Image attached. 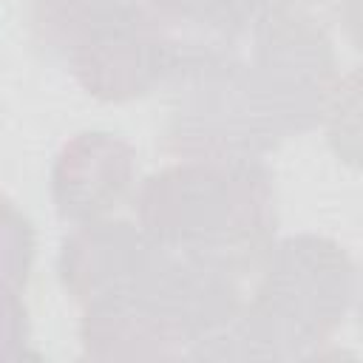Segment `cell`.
<instances>
[{
    "instance_id": "12",
    "label": "cell",
    "mask_w": 363,
    "mask_h": 363,
    "mask_svg": "<svg viewBox=\"0 0 363 363\" xmlns=\"http://www.w3.org/2000/svg\"><path fill=\"white\" fill-rule=\"evenodd\" d=\"M352 309H354L357 326L363 332V267L357 269V278H354V301H352Z\"/></svg>"
},
{
    "instance_id": "6",
    "label": "cell",
    "mask_w": 363,
    "mask_h": 363,
    "mask_svg": "<svg viewBox=\"0 0 363 363\" xmlns=\"http://www.w3.org/2000/svg\"><path fill=\"white\" fill-rule=\"evenodd\" d=\"M136 147L113 130H79L51 162V201L62 221L85 224L113 216L136 187Z\"/></svg>"
},
{
    "instance_id": "11",
    "label": "cell",
    "mask_w": 363,
    "mask_h": 363,
    "mask_svg": "<svg viewBox=\"0 0 363 363\" xmlns=\"http://www.w3.org/2000/svg\"><path fill=\"white\" fill-rule=\"evenodd\" d=\"M340 26L357 54H363V0H340Z\"/></svg>"
},
{
    "instance_id": "3",
    "label": "cell",
    "mask_w": 363,
    "mask_h": 363,
    "mask_svg": "<svg viewBox=\"0 0 363 363\" xmlns=\"http://www.w3.org/2000/svg\"><path fill=\"white\" fill-rule=\"evenodd\" d=\"M238 320V360L312 357L340 329L354 298V264L329 235L275 238Z\"/></svg>"
},
{
    "instance_id": "1",
    "label": "cell",
    "mask_w": 363,
    "mask_h": 363,
    "mask_svg": "<svg viewBox=\"0 0 363 363\" xmlns=\"http://www.w3.org/2000/svg\"><path fill=\"white\" fill-rule=\"evenodd\" d=\"M326 23H250L230 65L170 91L164 150L179 159H264L326 119L337 60Z\"/></svg>"
},
{
    "instance_id": "4",
    "label": "cell",
    "mask_w": 363,
    "mask_h": 363,
    "mask_svg": "<svg viewBox=\"0 0 363 363\" xmlns=\"http://www.w3.org/2000/svg\"><path fill=\"white\" fill-rule=\"evenodd\" d=\"M57 275L71 301L91 309L167 292L182 275V258L139 224L108 216L74 224L60 244Z\"/></svg>"
},
{
    "instance_id": "10",
    "label": "cell",
    "mask_w": 363,
    "mask_h": 363,
    "mask_svg": "<svg viewBox=\"0 0 363 363\" xmlns=\"http://www.w3.org/2000/svg\"><path fill=\"white\" fill-rule=\"evenodd\" d=\"M250 20H320L332 26L335 0H244Z\"/></svg>"
},
{
    "instance_id": "7",
    "label": "cell",
    "mask_w": 363,
    "mask_h": 363,
    "mask_svg": "<svg viewBox=\"0 0 363 363\" xmlns=\"http://www.w3.org/2000/svg\"><path fill=\"white\" fill-rule=\"evenodd\" d=\"M65 62L82 91L99 102H130L162 88V60L145 6L91 34Z\"/></svg>"
},
{
    "instance_id": "5",
    "label": "cell",
    "mask_w": 363,
    "mask_h": 363,
    "mask_svg": "<svg viewBox=\"0 0 363 363\" xmlns=\"http://www.w3.org/2000/svg\"><path fill=\"white\" fill-rule=\"evenodd\" d=\"M170 94L238 60L250 43L244 0H145Z\"/></svg>"
},
{
    "instance_id": "2",
    "label": "cell",
    "mask_w": 363,
    "mask_h": 363,
    "mask_svg": "<svg viewBox=\"0 0 363 363\" xmlns=\"http://www.w3.org/2000/svg\"><path fill=\"white\" fill-rule=\"evenodd\" d=\"M139 227L184 261L255 275L275 244V184L264 159H179L136 190Z\"/></svg>"
},
{
    "instance_id": "8",
    "label": "cell",
    "mask_w": 363,
    "mask_h": 363,
    "mask_svg": "<svg viewBox=\"0 0 363 363\" xmlns=\"http://www.w3.org/2000/svg\"><path fill=\"white\" fill-rule=\"evenodd\" d=\"M145 0H31L34 43L65 60L91 34L136 14Z\"/></svg>"
},
{
    "instance_id": "9",
    "label": "cell",
    "mask_w": 363,
    "mask_h": 363,
    "mask_svg": "<svg viewBox=\"0 0 363 363\" xmlns=\"http://www.w3.org/2000/svg\"><path fill=\"white\" fill-rule=\"evenodd\" d=\"M323 125L337 162L363 170V65L337 79Z\"/></svg>"
}]
</instances>
